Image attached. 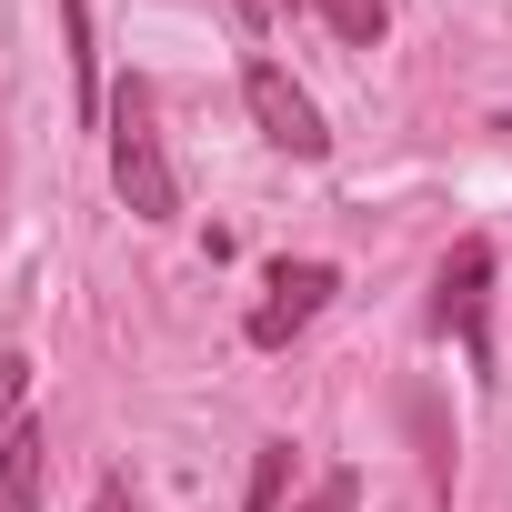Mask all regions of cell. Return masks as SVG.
<instances>
[{
  "label": "cell",
  "instance_id": "1",
  "mask_svg": "<svg viewBox=\"0 0 512 512\" xmlns=\"http://www.w3.org/2000/svg\"><path fill=\"white\" fill-rule=\"evenodd\" d=\"M111 191L131 201V221H171L181 211V171H171V151H161V111H151V81L131 71L121 91H111Z\"/></svg>",
  "mask_w": 512,
  "mask_h": 512
},
{
  "label": "cell",
  "instance_id": "2",
  "mask_svg": "<svg viewBox=\"0 0 512 512\" xmlns=\"http://www.w3.org/2000/svg\"><path fill=\"white\" fill-rule=\"evenodd\" d=\"M432 322L462 342L472 372H492V241H452V262L432 282Z\"/></svg>",
  "mask_w": 512,
  "mask_h": 512
},
{
  "label": "cell",
  "instance_id": "3",
  "mask_svg": "<svg viewBox=\"0 0 512 512\" xmlns=\"http://www.w3.org/2000/svg\"><path fill=\"white\" fill-rule=\"evenodd\" d=\"M241 101H251V121H262V141H272V151H292V161H322V151H332V131H322L312 91H302L282 61H241Z\"/></svg>",
  "mask_w": 512,
  "mask_h": 512
},
{
  "label": "cell",
  "instance_id": "4",
  "mask_svg": "<svg viewBox=\"0 0 512 512\" xmlns=\"http://www.w3.org/2000/svg\"><path fill=\"white\" fill-rule=\"evenodd\" d=\"M332 292H342V272H332V262H272L262 302H251V352H282L292 332H312Z\"/></svg>",
  "mask_w": 512,
  "mask_h": 512
},
{
  "label": "cell",
  "instance_id": "5",
  "mask_svg": "<svg viewBox=\"0 0 512 512\" xmlns=\"http://www.w3.org/2000/svg\"><path fill=\"white\" fill-rule=\"evenodd\" d=\"M41 452H51L41 422H11V432H0V512H41Z\"/></svg>",
  "mask_w": 512,
  "mask_h": 512
},
{
  "label": "cell",
  "instance_id": "6",
  "mask_svg": "<svg viewBox=\"0 0 512 512\" xmlns=\"http://www.w3.org/2000/svg\"><path fill=\"white\" fill-rule=\"evenodd\" d=\"M61 21H71V81H81V121H101V51H91V0H61Z\"/></svg>",
  "mask_w": 512,
  "mask_h": 512
},
{
  "label": "cell",
  "instance_id": "7",
  "mask_svg": "<svg viewBox=\"0 0 512 512\" xmlns=\"http://www.w3.org/2000/svg\"><path fill=\"white\" fill-rule=\"evenodd\" d=\"M322 21H332V41H352V51H372V41L392 31V0H322Z\"/></svg>",
  "mask_w": 512,
  "mask_h": 512
},
{
  "label": "cell",
  "instance_id": "8",
  "mask_svg": "<svg viewBox=\"0 0 512 512\" xmlns=\"http://www.w3.org/2000/svg\"><path fill=\"white\" fill-rule=\"evenodd\" d=\"M282 482H292V442H262L251 452V512H282Z\"/></svg>",
  "mask_w": 512,
  "mask_h": 512
},
{
  "label": "cell",
  "instance_id": "9",
  "mask_svg": "<svg viewBox=\"0 0 512 512\" xmlns=\"http://www.w3.org/2000/svg\"><path fill=\"white\" fill-rule=\"evenodd\" d=\"M302 512H362V482H352V472H322V492H312Z\"/></svg>",
  "mask_w": 512,
  "mask_h": 512
},
{
  "label": "cell",
  "instance_id": "10",
  "mask_svg": "<svg viewBox=\"0 0 512 512\" xmlns=\"http://www.w3.org/2000/svg\"><path fill=\"white\" fill-rule=\"evenodd\" d=\"M21 392H31V362H21V352H0V432H11V412H21Z\"/></svg>",
  "mask_w": 512,
  "mask_h": 512
},
{
  "label": "cell",
  "instance_id": "11",
  "mask_svg": "<svg viewBox=\"0 0 512 512\" xmlns=\"http://www.w3.org/2000/svg\"><path fill=\"white\" fill-rule=\"evenodd\" d=\"M91 512H131V482H101V502Z\"/></svg>",
  "mask_w": 512,
  "mask_h": 512
},
{
  "label": "cell",
  "instance_id": "12",
  "mask_svg": "<svg viewBox=\"0 0 512 512\" xmlns=\"http://www.w3.org/2000/svg\"><path fill=\"white\" fill-rule=\"evenodd\" d=\"M231 11H241V21H251V31H262V21H272V0H231Z\"/></svg>",
  "mask_w": 512,
  "mask_h": 512
},
{
  "label": "cell",
  "instance_id": "13",
  "mask_svg": "<svg viewBox=\"0 0 512 512\" xmlns=\"http://www.w3.org/2000/svg\"><path fill=\"white\" fill-rule=\"evenodd\" d=\"M502 131H512V111H502Z\"/></svg>",
  "mask_w": 512,
  "mask_h": 512
}]
</instances>
